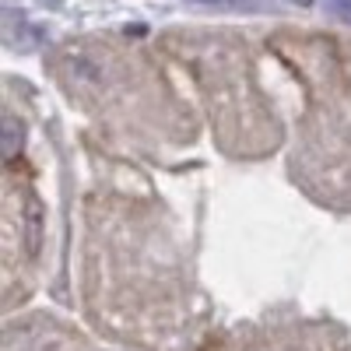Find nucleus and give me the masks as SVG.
<instances>
[{"label":"nucleus","instance_id":"f03ea898","mask_svg":"<svg viewBox=\"0 0 351 351\" xmlns=\"http://www.w3.org/2000/svg\"><path fill=\"white\" fill-rule=\"evenodd\" d=\"M327 8H330L341 21H351V0H327Z\"/></svg>","mask_w":351,"mask_h":351},{"label":"nucleus","instance_id":"f257e3e1","mask_svg":"<svg viewBox=\"0 0 351 351\" xmlns=\"http://www.w3.org/2000/svg\"><path fill=\"white\" fill-rule=\"evenodd\" d=\"M21 144H25V127H21V120L14 112H8L4 120H0V155H4L8 162L18 158Z\"/></svg>","mask_w":351,"mask_h":351}]
</instances>
